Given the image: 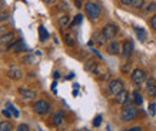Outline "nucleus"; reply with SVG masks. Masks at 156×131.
Listing matches in <instances>:
<instances>
[{"instance_id": "1", "label": "nucleus", "mask_w": 156, "mask_h": 131, "mask_svg": "<svg viewBox=\"0 0 156 131\" xmlns=\"http://www.w3.org/2000/svg\"><path fill=\"white\" fill-rule=\"evenodd\" d=\"M120 117H122V121H125V123L133 121V120L137 117V110H136V107H135V106L132 104L130 98H128V101L123 104Z\"/></svg>"}, {"instance_id": "2", "label": "nucleus", "mask_w": 156, "mask_h": 131, "mask_svg": "<svg viewBox=\"0 0 156 131\" xmlns=\"http://www.w3.org/2000/svg\"><path fill=\"white\" fill-rule=\"evenodd\" d=\"M85 12L87 14V17L90 20H96L100 17V13H102V10H100V6L98 3H93V2H87L85 5Z\"/></svg>"}, {"instance_id": "3", "label": "nucleus", "mask_w": 156, "mask_h": 131, "mask_svg": "<svg viewBox=\"0 0 156 131\" xmlns=\"http://www.w3.org/2000/svg\"><path fill=\"white\" fill-rule=\"evenodd\" d=\"M118 26L113 23H109L106 24L103 27V30H102V34H103V37L106 39V40H112V39L116 37V34H118Z\"/></svg>"}, {"instance_id": "4", "label": "nucleus", "mask_w": 156, "mask_h": 131, "mask_svg": "<svg viewBox=\"0 0 156 131\" xmlns=\"http://www.w3.org/2000/svg\"><path fill=\"white\" fill-rule=\"evenodd\" d=\"M132 81H133V84H136V86L143 84L146 81V73L143 70H140V69H135L132 71Z\"/></svg>"}, {"instance_id": "5", "label": "nucleus", "mask_w": 156, "mask_h": 131, "mask_svg": "<svg viewBox=\"0 0 156 131\" xmlns=\"http://www.w3.org/2000/svg\"><path fill=\"white\" fill-rule=\"evenodd\" d=\"M33 108H34V113H36V114L44 116V114H48L49 113L50 106H49L48 101H44V100H39V101H36V104L33 106Z\"/></svg>"}, {"instance_id": "6", "label": "nucleus", "mask_w": 156, "mask_h": 131, "mask_svg": "<svg viewBox=\"0 0 156 131\" xmlns=\"http://www.w3.org/2000/svg\"><path fill=\"white\" fill-rule=\"evenodd\" d=\"M123 90H125V86H123V83L120 80H112L109 83V91L113 96H118L119 93H122Z\"/></svg>"}, {"instance_id": "7", "label": "nucleus", "mask_w": 156, "mask_h": 131, "mask_svg": "<svg viewBox=\"0 0 156 131\" xmlns=\"http://www.w3.org/2000/svg\"><path fill=\"white\" fill-rule=\"evenodd\" d=\"M132 53H133V43L130 40H126L122 46V56L125 59H128V57L132 56Z\"/></svg>"}, {"instance_id": "8", "label": "nucleus", "mask_w": 156, "mask_h": 131, "mask_svg": "<svg viewBox=\"0 0 156 131\" xmlns=\"http://www.w3.org/2000/svg\"><path fill=\"white\" fill-rule=\"evenodd\" d=\"M7 50L9 52H14V53H19V52H24L26 50V46H24V43L22 40H17V42H14L13 44H10L7 47Z\"/></svg>"}, {"instance_id": "9", "label": "nucleus", "mask_w": 156, "mask_h": 131, "mask_svg": "<svg viewBox=\"0 0 156 131\" xmlns=\"http://www.w3.org/2000/svg\"><path fill=\"white\" fill-rule=\"evenodd\" d=\"M108 52L110 54H113V56H118V54L122 53V46L118 42H110V44L108 46Z\"/></svg>"}, {"instance_id": "10", "label": "nucleus", "mask_w": 156, "mask_h": 131, "mask_svg": "<svg viewBox=\"0 0 156 131\" xmlns=\"http://www.w3.org/2000/svg\"><path fill=\"white\" fill-rule=\"evenodd\" d=\"M19 94H20V96H22V97L27 98V100H32V98H34V97H36V96H37L34 90L26 89V87H20V89H19Z\"/></svg>"}, {"instance_id": "11", "label": "nucleus", "mask_w": 156, "mask_h": 131, "mask_svg": "<svg viewBox=\"0 0 156 131\" xmlns=\"http://www.w3.org/2000/svg\"><path fill=\"white\" fill-rule=\"evenodd\" d=\"M145 90H146V94L149 96V97H156V84L152 81V80L146 81Z\"/></svg>"}, {"instance_id": "12", "label": "nucleus", "mask_w": 156, "mask_h": 131, "mask_svg": "<svg viewBox=\"0 0 156 131\" xmlns=\"http://www.w3.org/2000/svg\"><path fill=\"white\" fill-rule=\"evenodd\" d=\"M14 34L13 33H6L0 37V46H10V43L13 42Z\"/></svg>"}, {"instance_id": "13", "label": "nucleus", "mask_w": 156, "mask_h": 131, "mask_svg": "<svg viewBox=\"0 0 156 131\" xmlns=\"http://www.w3.org/2000/svg\"><path fill=\"white\" fill-rule=\"evenodd\" d=\"M9 77L10 79H13V80H20L22 77H23V71L20 70V69H16V67H12L9 70Z\"/></svg>"}, {"instance_id": "14", "label": "nucleus", "mask_w": 156, "mask_h": 131, "mask_svg": "<svg viewBox=\"0 0 156 131\" xmlns=\"http://www.w3.org/2000/svg\"><path fill=\"white\" fill-rule=\"evenodd\" d=\"M128 98H129L128 91H125V90H123L122 93H119L118 96H116V103H119V104H125L126 101H128Z\"/></svg>"}, {"instance_id": "15", "label": "nucleus", "mask_w": 156, "mask_h": 131, "mask_svg": "<svg viewBox=\"0 0 156 131\" xmlns=\"http://www.w3.org/2000/svg\"><path fill=\"white\" fill-rule=\"evenodd\" d=\"M63 116H65V114H63V111H59V113H56V114H55V116H53V124H55V126H60L62 123H63Z\"/></svg>"}, {"instance_id": "16", "label": "nucleus", "mask_w": 156, "mask_h": 131, "mask_svg": "<svg viewBox=\"0 0 156 131\" xmlns=\"http://www.w3.org/2000/svg\"><path fill=\"white\" fill-rule=\"evenodd\" d=\"M39 39H40V42H46L49 39V33L46 32V29L43 27V26L39 27Z\"/></svg>"}, {"instance_id": "17", "label": "nucleus", "mask_w": 156, "mask_h": 131, "mask_svg": "<svg viewBox=\"0 0 156 131\" xmlns=\"http://www.w3.org/2000/svg\"><path fill=\"white\" fill-rule=\"evenodd\" d=\"M136 30V34H137V39L140 40V42H146V32L143 30V29H140V27H136L135 29Z\"/></svg>"}, {"instance_id": "18", "label": "nucleus", "mask_w": 156, "mask_h": 131, "mask_svg": "<svg viewBox=\"0 0 156 131\" xmlns=\"http://www.w3.org/2000/svg\"><path fill=\"white\" fill-rule=\"evenodd\" d=\"M133 101H135V104L136 106H140V104L143 103V98H142V94L139 93V91H133Z\"/></svg>"}, {"instance_id": "19", "label": "nucleus", "mask_w": 156, "mask_h": 131, "mask_svg": "<svg viewBox=\"0 0 156 131\" xmlns=\"http://www.w3.org/2000/svg\"><path fill=\"white\" fill-rule=\"evenodd\" d=\"M96 67H98L96 61L89 60V61H87V63L85 64V70H87V71H93V70H96Z\"/></svg>"}, {"instance_id": "20", "label": "nucleus", "mask_w": 156, "mask_h": 131, "mask_svg": "<svg viewBox=\"0 0 156 131\" xmlns=\"http://www.w3.org/2000/svg\"><path fill=\"white\" fill-rule=\"evenodd\" d=\"M12 124L9 121H2L0 123V131H12Z\"/></svg>"}, {"instance_id": "21", "label": "nucleus", "mask_w": 156, "mask_h": 131, "mask_svg": "<svg viewBox=\"0 0 156 131\" xmlns=\"http://www.w3.org/2000/svg\"><path fill=\"white\" fill-rule=\"evenodd\" d=\"M69 19H70V17L66 16V14H65V16H62L60 19H59V24H60L62 27H66L67 23H69Z\"/></svg>"}, {"instance_id": "22", "label": "nucleus", "mask_w": 156, "mask_h": 131, "mask_svg": "<svg viewBox=\"0 0 156 131\" xmlns=\"http://www.w3.org/2000/svg\"><path fill=\"white\" fill-rule=\"evenodd\" d=\"M143 3H145V0H132L130 6L135 7V9H140V7L143 6Z\"/></svg>"}, {"instance_id": "23", "label": "nucleus", "mask_w": 156, "mask_h": 131, "mask_svg": "<svg viewBox=\"0 0 156 131\" xmlns=\"http://www.w3.org/2000/svg\"><path fill=\"white\" fill-rule=\"evenodd\" d=\"M82 19H83V16H82V14H77V16L75 17V20H73V22L70 23V29H73L75 26H77V24L82 22Z\"/></svg>"}, {"instance_id": "24", "label": "nucleus", "mask_w": 156, "mask_h": 131, "mask_svg": "<svg viewBox=\"0 0 156 131\" xmlns=\"http://www.w3.org/2000/svg\"><path fill=\"white\" fill-rule=\"evenodd\" d=\"M65 42H66L67 46H73V44H75V37H73L72 34H66V36H65Z\"/></svg>"}, {"instance_id": "25", "label": "nucleus", "mask_w": 156, "mask_h": 131, "mask_svg": "<svg viewBox=\"0 0 156 131\" xmlns=\"http://www.w3.org/2000/svg\"><path fill=\"white\" fill-rule=\"evenodd\" d=\"M7 108L10 110V113H12V116H14V117H19V111L16 110V108L12 106V104H7Z\"/></svg>"}, {"instance_id": "26", "label": "nucleus", "mask_w": 156, "mask_h": 131, "mask_svg": "<svg viewBox=\"0 0 156 131\" xmlns=\"http://www.w3.org/2000/svg\"><path fill=\"white\" fill-rule=\"evenodd\" d=\"M103 34H96V36H95V42L96 43H98V44H103ZM105 40H106V39H105Z\"/></svg>"}, {"instance_id": "27", "label": "nucleus", "mask_w": 156, "mask_h": 131, "mask_svg": "<svg viewBox=\"0 0 156 131\" xmlns=\"http://www.w3.org/2000/svg\"><path fill=\"white\" fill-rule=\"evenodd\" d=\"M149 113H151V116H155V113H156V104L155 103L149 104Z\"/></svg>"}, {"instance_id": "28", "label": "nucleus", "mask_w": 156, "mask_h": 131, "mask_svg": "<svg viewBox=\"0 0 156 131\" xmlns=\"http://www.w3.org/2000/svg\"><path fill=\"white\" fill-rule=\"evenodd\" d=\"M100 123H102V116H96L95 120H93V126H95V127H99Z\"/></svg>"}, {"instance_id": "29", "label": "nucleus", "mask_w": 156, "mask_h": 131, "mask_svg": "<svg viewBox=\"0 0 156 131\" xmlns=\"http://www.w3.org/2000/svg\"><path fill=\"white\" fill-rule=\"evenodd\" d=\"M16 131H30V128H29V126H26V124H20Z\"/></svg>"}, {"instance_id": "30", "label": "nucleus", "mask_w": 156, "mask_h": 131, "mask_svg": "<svg viewBox=\"0 0 156 131\" xmlns=\"http://www.w3.org/2000/svg\"><path fill=\"white\" fill-rule=\"evenodd\" d=\"M156 10V3H151V5L146 7V12L147 13H151V12H155Z\"/></svg>"}, {"instance_id": "31", "label": "nucleus", "mask_w": 156, "mask_h": 131, "mask_svg": "<svg viewBox=\"0 0 156 131\" xmlns=\"http://www.w3.org/2000/svg\"><path fill=\"white\" fill-rule=\"evenodd\" d=\"M151 26H152V29H153V30H156V14L151 19Z\"/></svg>"}, {"instance_id": "32", "label": "nucleus", "mask_w": 156, "mask_h": 131, "mask_svg": "<svg viewBox=\"0 0 156 131\" xmlns=\"http://www.w3.org/2000/svg\"><path fill=\"white\" fill-rule=\"evenodd\" d=\"M125 131H142V128L140 127H132V128H128V130Z\"/></svg>"}, {"instance_id": "33", "label": "nucleus", "mask_w": 156, "mask_h": 131, "mask_svg": "<svg viewBox=\"0 0 156 131\" xmlns=\"http://www.w3.org/2000/svg\"><path fill=\"white\" fill-rule=\"evenodd\" d=\"M2 113H3V116H5V117H10V116H12V113L7 111V110H3Z\"/></svg>"}, {"instance_id": "34", "label": "nucleus", "mask_w": 156, "mask_h": 131, "mask_svg": "<svg viewBox=\"0 0 156 131\" xmlns=\"http://www.w3.org/2000/svg\"><path fill=\"white\" fill-rule=\"evenodd\" d=\"M120 2H122L123 5H130L132 3V0H120Z\"/></svg>"}, {"instance_id": "35", "label": "nucleus", "mask_w": 156, "mask_h": 131, "mask_svg": "<svg viewBox=\"0 0 156 131\" xmlns=\"http://www.w3.org/2000/svg\"><path fill=\"white\" fill-rule=\"evenodd\" d=\"M7 19V14H0V20H6Z\"/></svg>"}, {"instance_id": "36", "label": "nucleus", "mask_w": 156, "mask_h": 131, "mask_svg": "<svg viewBox=\"0 0 156 131\" xmlns=\"http://www.w3.org/2000/svg\"><path fill=\"white\" fill-rule=\"evenodd\" d=\"M82 131H89V130H87V128H83V130H82Z\"/></svg>"}]
</instances>
